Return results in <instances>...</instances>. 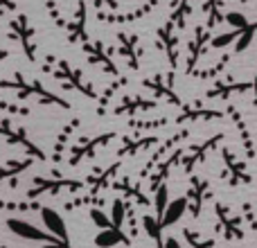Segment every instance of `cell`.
Here are the masks:
<instances>
[{"mask_svg": "<svg viewBox=\"0 0 257 248\" xmlns=\"http://www.w3.org/2000/svg\"><path fill=\"white\" fill-rule=\"evenodd\" d=\"M34 36H36V30L32 27L30 18L25 14H16V16L9 21V39H16L21 43L23 52L25 57L30 59L32 63L36 61V43H34Z\"/></svg>", "mask_w": 257, "mask_h": 248, "instance_id": "1", "label": "cell"}, {"mask_svg": "<svg viewBox=\"0 0 257 248\" xmlns=\"http://www.w3.org/2000/svg\"><path fill=\"white\" fill-rule=\"evenodd\" d=\"M176 30L178 27L174 25L172 18H167L163 25L156 27V45L165 52V57L169 59L172 66L178 63V34H176Z\"/></svg>", "mask_w": 257, "mask_h": 248, "instance_id": "2", "label": "cell"}, {"mask_svg": "<svg viewBox=\"0 0 257 248\" xmlns=\"http://www.w3.org/2000/svg\"><path fill=\"white\" fill-rule=\"evenodd\" d=\"M158 7V0H145L140 7L131 9L126 14H106V12H97V21L106 23V25H126V23H136L140 18L149 16L154 9Z\"/></svg>", "mask_w": 257, "mask_h": 248, "instance_id": "3", "label": "cell"}, {"mask_svg": "<svg viewBox=\"0 0 257 248\" xmlns=\"http://www.w3.org/2000/svg\"><path fill=\"white\" fill-rule=\"evenodd\" d=\"M86 0H77V7H75V14L72 18L68 21V41L70 43H88V32H86Z\"/></svg>", "mask_w": 257, "mask_h": 248, "instance_id": "4", "label": "cell"}, {"mask_svg": "<svg viewBox=\"0 0 257 248\" xmlns=\"http://www.w3.org/2000/svg\"><path fill=\"white\" fill-rule=\"evenodd\" d=\"M212 30H208L205 25H194V36L190 41V57H187V72H194V63L201 59V54L205 52L208 43L212 41Z\"/></svg>", "mask_w": 257, "mask_h": 248, "instance_id": "5", "label": "cell"}, {"mask_svg": "<svg viewBox=\"0 0 257 248\" xmlns=\"http://www.w3.org/2000/svg\"><path fill=\"white\" fill-rule=\"evenodd\" d=\"M117 50L128 61L131 68H138V59H140V36L136 32H117Z\"/></svg>", "mask_w": 257, "mask_h": 248, "instance_id": "6", "label": "cell"}, {"mask_svg": "<svg viewBox=\"0 0 257 248\" xmlns=\"http://www.w3.org/2000/svg\"><path fill=\"white\" fill-rule=\"evenodd\" d=\"M7 228H9V230H12L16 237H21V239H27V241H54L50 232L39 230L36 226H32V223L23 221V219H9V221H7Z\"/></svg>", "mask_w": 257, "mask_h": 248, "instance_id": "7", "label": "cell"}, {"mask_svg": "<svg viewBox=\"0 0 257 248\" xmlns=\"http://www.w3.org/2000/svg\"><path fill=\"white\" fill-rule=\"evenodd\" d=\"M84 52L88 54L90 63H99V66H104V70L106 72H113L115 75V63L111 61V57H108V52H104V43L102 41H88V43H84Z\"/></svg>", "mask_w": 257, "mask_h": 248, "instance_id": "8", "label": "cell"}, {"mask_svg": "<svg viewBox=\"0 0 257 248\" xmlns=\"http://www.w3.org/2000/svg\"><path fill=\"white\" fill-rule=\"evenodd\" d=\"M41 219H43V226L50 235L59 237V239H66L68 232H66V221L63 217L52 208H41Z\"/></svg>", "mask_w": 257, "mask_h": 248, "instance_id": "9", "label": "cell"}, {"mask_svg": "<svg viewBox=\"0 0 257 248\" xmlns=\"http://www.w3.org/2000/svg\"><path fill=\"white\" fill-rule=\"evenodd\" d=\"M192 12H194V0H174L172 14H169L167 18H172L174 25L183 32L187 27V18L192 16Z\"/></svg>", "mask_w": 257, "mask_h": 248, "instance_id": "10", "label": "cell"}, {"mask_svg": "<svg viewBox=\"0 0 257 248\" xmlns=\"http://www.w3.org/2000/svg\"><path fill=\"white\" fill-rule=\"evenodd\" d=\"M203 14H205V27L214 30L217 25H221L226 21V14H223V0H203Z\"/></svg>", "mask_w": 257, "mask_h": 248, "instance_id": "11", "label": "cell"}, {"mask_svg": "<svg viewBox=\"0 0 257 248\" xmlns=\"http://www.w3.org/2000/svg\"><path fill=\"white\" fill-rule=\"evenodd\" d=\"M185 210H187V199H185V196H178V199L169 201L165 214L160 217V223H163V228H169V226H174L176 221H181V217L185 214Z\"/></svg>", "mask_w": 257, "mask_h": 248, "instance_id": "12", "label": "cell"}, {"mask_svg": "<svg viewBox=\"0 0 257 248\" xmlns=\"http://www.w3.org/2000/svg\"><path fill=\"white\" fill-rule=\"evenodd\" d=\"M122 241H126V237L120 232V228H106V230H99L95 235V246L97 248H113Z\"/></svg>", "mask_w": 257, "mask_h": 248, "instance_id": "13", "label": "cell"}, {"mask_svg": "<svg viewBox=\"0 0 257 248\" xmlns=\"http://www.w3.org/2000/svg\"><path fill=\"white\" fill-rule=\"evenodd\" d=\"M57 77H61V79H68L72 86H77L79 90H84V93H93L90 88H86L84 81H81V72L75 70V68H70L66 61L59 63V70H57Z\"/></svg>", "mask_w": 257, "mask_h": 248, "instance_id": "14", "label": "cell"}, {"mask_svg": "<svg viewBox=\"0 0 257 248\" xmlns=\"http://www.w3.org/2000/svg\"><path fill=\"white\" fill-rule=\"evenodd\" d=\"M255 34H257V21H255V23H250L248 27H244V30H241L239 41H237V43H235V54L246 52V50L250 48V43H253Z\"/></svg>", "mask_w": 257, "mask_h": 248, "instance_id": "15", "label": "cell"}, {"mask_svg": "<svg viewBox=\"0 0 257 248\" xmlns=\"http://www.w3.org/2000/svg\"><path fill=\"white\" fill-rule=\"evenodd\" d=\"M239 36H241V30H230L228 34L214 36V39L210 41V45H212L214 50H223V48H228L230 43H237V41H239Z\"/></svg>", "mask_w": 257, "mask_h": 248, "instance_id": "16", "label": "cell"}, {"mask_svg": "<svg viewBox=\"0 0 257 248\" xmlns=\"http://www.w3.org/2000/svg\"><path fill=\"white\" fill-rule=\"evenodd\" d=\"M45 9H48V14H50V18H52L54 25L61 27V30H66V27H68V21L63 18V14H61L59 0H45Z\"/></svg>", "mask_w": 257, "mask_h": 248, "instance_id": "17", "label": "cell"}, {"mask_svg": "<svg viewBox=\"0 0 257 248\" xmlns=\"http://www.w3.org/2000/svg\"><path fill=\"white\" fill-rule=\"evenodd\" d=\"M154 205H156V212H158V219L165 214V210H167L169 205V190L167 185H160L158 192H156V199H154Z\"/></svg>", "mask_w": 257, "mask_h": 248, "instance_id": "18", "label": "cell"}, {"mask_svg": "<svg viewBox=\"0 0 257 248\" xmlns=\"http://www.w3.org/2000/svg\"><path fill=\"white\" fill-rule=\"evenodd\" d=\"M142 226H145V230H147V235L151 237V239H156V241H160V232H163V223L158 221L156 217H145L142 219Z\"/></svg>", "mask_w": 257, "mask_h": 248, "instance_id": "19", "label": "cell"}, {"mask_svg": "<svg viewBox=\"0 0 257 248\" xmlns=\"http://www.w3.org/2000/svg\"><path fill=\"white\" fill-rule=\"evenodd\" d=\"M226 23L232 27V30H244V27H248V18L244 16L241 12H228L226 14Z\"/></svg>", "mask_w": 257, "mask_h": 248, "instance_id": "20", "label": "cell"}, {"mask_svg": "<svg viewBox=\"0 0 257 248\" xmlns=\"http://www.w3.org/2000/svg\"><path fill=\"white\" fill-rule=\"evenodd\" d=\"M90 219H93V223L99 228V230H106V228H113L111 217H106V214H104L99 208H93V210H90Z\"/></svg>", "mask_w": 257, "mask_h": 248, "instance_id": "21", "label": "cell"}, {"mask_svg": "<svg viewBox=\"0 0 257 248\" xmlns=\"http://www.w3.org/2000/svg\"><path fill=\"white\" fill-rule=\"evenodd\" d=\"M246 88H253V84H226L217 86L214 90H210V95H228V93H244Z\"/></svg>", "mask_w": 257, "mask_h": 248, "instance_id": "22", "label": "cell"}, {"mask_svg": "<svg viewBox=\"0 0 257 248\" xmlns=\"http://www.w3.org/2000/svg\"><path fill=\"white\" fill-rule=\"evenodd\" d=\"M111 221L113 228H122V221H124V203L120 199L113 201V208H111Z\"/></svg>", "mask_w": 257, "mask_h": 248, "instance_id": "23", "label": "cell"}, {"mask_svg": "<svg viewBox=\"0 0 257 248\" xmlns=\"http://www.w3.org/2000/svg\"><path fill=\"white\" fill-rule=\"evenodd\" d=\"M90 3L97 7V12H102V9H117L120 7V0H90Z\"/></svg>", "mask_w": 257, "mask_h": 248, "instance_id": "24", "label": "cell"}, {"mask_svg": "<svg viewBox=\"0 0 257 248\" xmlns=\"http://www.w3.org/2000/svg\"><path fill=\"white\" fill-rule=\"evenodd\" d=\"M228 61H230V54H226V57H223V59H221V61H219V63H217V66H214V68H210V70H205V72H203V77H210V75H217V72H219V70H221V68H223V66H226V63H228Z\"/></svg>", "mask_w": 257, "mask_h": 248, "instance_id": "25", "label": "cell"}, {"mask_svg": "<svg viewBox=\"0 0 257 248\" xmlns=\"http://www.w3.org/2000/svg\"><path fill=\"white\" fill-rule=\"evenodd\" d=\"M14 9H16V0H0V16L14 12Z\"/></svg>", "mask_w": 257, "mask_h": 248, "instance_id": "26", "label": "cell"}, {"mask_svg": "<svg viewBox=\"0 0 257 248\" xmlns=\"http://www.w3.org/2000/svg\"><path fill=\"white\" fill-rule=\"evenodd\" d=\"M163 248H183V246L176 241V237H167V239H165V244H163Z\"/></svg>", "mask_w": 257, "mask_h": 248, "instance_id": "27", "label": "cell"}, {"mask_svg": "<svg viewBox=\"0 0 257 248\" xmlns=\"http://www.w3.org/2000/svg\"><path fill=\"white\" fill-rule=\"evenodd\" d=\"M41 248H70V246L63 244V241H45Z\"/></svg>", "mask_w": 257, "mask_h": 248, "instance_id": "28", "label": "cell"}, {"mask_svg": "<svg viewBox=\"0 0 257 248\" xmlns=\"http://www.w3.org/2000/svg\"><path fill=\"white\" fill-rule=\"evenodd\" d=\"M253 93H255V99H253V102L257 104V75H255V79H253Z\"/></svg>", "mask_w": 257, "mask_h": 248, "instance_id": "29", "label": "cell"}, {"mask_svg": "<svg viewBox=\"0 0 257 248\" xmlns=\"http://www.w3.org/2000/svg\"><path fill=\"white\" fill-rule=\"evenodd\" d=\"M7 57H9L7 50H0V61H3V59H7Z\"/></svg>", "mask_w": 257, "mask_h": 248, "instance_id": "30", "label": "cell"}, {"mask_svg": "<svg viewBox=\"0 0 257 248\" xmlns=\"http://www.w3.org/2000/svg\"><path fill=\"white\" fill-rule=\"evenodd\" d=\"M239 3H241V5H248V0H239Z\"/></svg>", "mask_w": 257, "mask_h": 248, "instance_id": "31", "label": "cell"}]
</instances>
